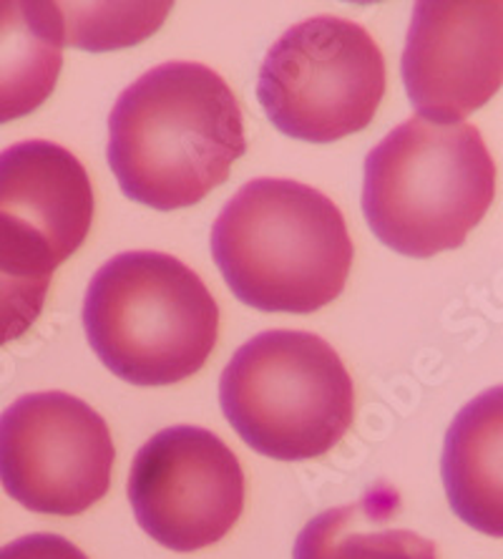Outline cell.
I'll return each instance as SVG.
<instances>
[{"label":"cell","mask_w":503,"mask_h":559,"mask_svg":"<svg viewBox=\"0 0 503 559\" xmlns=\"http://www.w3.org/2000/svg\"><path fill=\"white\" fill-rule=\"evenodd\" d=\"M247 152L242 109L209 66L169 61L113 104L109 164L121 192L146 207H192L227 182Z\"/></svg>","instance_id":"6da1fadb"},{"label":"cell","mask_w":503,"mask_h":559,"mask_svg":"<svg viewBox=\"0 0 503 559\" xmlns=\"http://www.w3.org/2000/svg\"><path fill=\"white\" fill-rule=\"evenodd\" d=\"M212 258L244 306L308 316L348 283L352 240L337 204L292 179H252L212 227Z\"/></svg>","instance_id":"7a4b0ae2"},{"label":"cell","mask_w":503,"mask_h":559,"mask_svg":"<svg viewBox=\"0 0 503 559\" xmlns=\"http://www.w3.org/2000/svg\"><path fill=\"white\" fill-rule=\"evenodd\" d=\"M496 197V164L474 124L414 117L366 159L362 212L385 248L408 258L456 250Z\"/></svg>","instance_id":"3957f363"},{"label":"cell","mask_w":503,"mask_h":559,"mask_svg":"<svg viewBox=\"0 0 503 559\" xmlns=\"http://www.w3.org/2000/svg\"><path fill=\"white\" fill-rule=\"evenodd\" d=\"M91 348L121 381L171 385L207 364L219 306L202 277L164 252H121L91 277L84 300Z\"/></svg>","instance_id":"277c9868"},{"label":"cell","mask_w":503,"mask_h":559,"mask_svg":"<svg viewBox=\"0 0 503 559\" xmlns=\"http://www.w3.org/2000/svg\"><path fill=\"white\" fill-rule=\"evenodd\" d=\"M219 404L247 447L277 462L325 456L356 416V385L315 333L265 331L229 360Z\"/></svg>","instance_id":"5b68a950"},{"label":"cell","mask_w":503,"mask_h":559,"mask_svg":"<svg viewBox=\"0 0 503 559\" xmlns=\"http://www.w3.org/2000/svg\"><path fill=\"white\" fill-rule=\"evenodd\" d=\"M383 96L381 46L360 23L340 15H315L279 36L258 79V98L272 124L312 144L370 127Z\"/></svg>","instance_id":"8992f818"},{"label":"cell","mask_w":503,"mask_h":559,"mask_svg":"<svg viewBox=\"0 0 503 559\" xmlns=\"http://www.w3.org/2000/svg\"><path fill=\"white\" fill-rule=\"evenodd\" d=\"M113 459L101 414L71 393H28L0 414V484L36 514H84L109 491Z\"/></svg>","instance_id":"52a82bcc"},{"label":"cell","mask_w":503,"mask_h":559,"mask_svg":"<svg viewBox=\"0 0 503 559\" xmlns=\"http://www.w3.org/2000/svg\"><path fill=\"white\" fill-rule=\"evenodd\" d=\"M129 501L148 537L175 552L225 539L244 509V472L235 451L200 426H171L136 451Z\"/></svg>","instance_id":"ba28073f"},{"label":"cell","mask_w":503,"mask_h":559,"mask_svg":"<svg viewBox=\"0 0 503 559\" xmlns=\"http://www.w3.org/2000/svg\"><path fill=\"white\" fill-rule=\"evenodd\" d=\"M400 73L418 117L458 124L503 86V0L418 3Z\"/></svg>","instance_id":"9c48e42d"},{"label":"cell","mask_w":503,"mask_h":559,"mask_svg":"<svg viewBox=\"0 0 503 559\" xmlns=\"http://www.w3.org/2000/svg\"><path fill=\"white\" fill-rule=\"evenodd\" d=\"M94 187L61 144L31 139L0 152V227L38 250L56 270L84 245Z\"/></svg>","instance_id":"30bf717a"},{"label":"cell","mask_w":503,"mask_h":559,"mask_svg":"<svg viewBox=\"0 0 503 559\" xmlns=\"http://www.w3.org/2000/svg\"><path fill=\"white\" fill-rule=\"evenodd\" d=\"M441 476L453 514L503 539V385L478 393L453 418Z\"/></svg>","instance_id":"8fae6325"},{"label":"cell","mask_w":503,"mask_h":559,"mask_svg":"<svg viewBox=\"0 0 503 559\" xmlns=\"http://www.w3.org/2000/svg\"><path fill=\"white\" fill-rule=\"evenodd\" d=\"M65 33L61 3L0 0V124L28 117L53 94Z\"/></svg>","instance_id":"7c38bea8"},{"label":"cell","mask_w":503,"mask_h":559,"mask_svg":"<svg viewBox=\"0 0 503 559\" xmlns=\"http://www.w3.org/2000/svg\"><path fill=\"white\" fill-rule=\"evenodd\" d=\"M395 509L398 497L387 489L327 509L297 534L292 559H435L431 539L387 524Z\"/></svg>","instance_id":"4fadbf2b"},{"label":"cell","mask_w":503,"mask_h":559,"mask_svg":"<svg viewBox=\"0 0 503 559\" xmlns=\"http://www.w3.org/2000/svg\"><path fill=\"white\" fill-rule=\"evenodd\" d=\"M53 267L0 227V345L21 338L46 306Z\"/></svg>","instance_id":"5bb4252c"},{"label":"cell","mask_w":503,"mask_h":559,"mask_svg":"<svg viewBox=\"0 0 503 559\" xmlns=\"http://www.w3.org/2000/svg\"><path fill=\"white\" fill-rule=\"evenodd\" d=\"M0 559H88L71 539L61 534H28L0 547Z\"/></svg>","instance_id":"9a60e30c"}]
</instances>
